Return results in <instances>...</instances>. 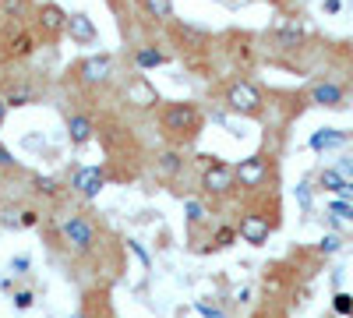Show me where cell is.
Listing matches in <instances>:
<instances>
[{
	"instance_id": "6da1fadb",
	"label": "cell",
	"mask_w": 353,
	"mask_h": 318,
	"mask_svg": "<svg viewBox=\"0 0 353 318\" xmlns=\"http://www.w3.org/2000/svg\"><path fill=\"white\" fill-rule=\"evenodd\" d=\"M198 124H201V113H198L194 103H170V106L163 110V128L173 131V135H181V138L194 135Z\"/></svg>"
},
{
	"instance_id": "7a4b0ae2",
	"label": "cell",
	"mask_w": 353,
	"mask_h": 318,
	"mask_svg": "<svg viewBox=\"0 0 353 318\" xmlns=\"http://www.w3.org/2000/svg\"><path fill=\"white\" fill-rule=\"evenodd\" d=\"M226 103H230V110L244 113V117H254V113L261 110V92L251 81H233L226 89Z\"/></svg>"
},
{
	"instance_id": "3957f363",
	"label": "cell",
	"mask_w": 353,
	"mask_h": 318,
	"mask_svg": "<svg viewBox=\"0 0 353 318\" xmlns=\"http://www.w3.org/2000/svg\"><path fill=\"white\" fill-rule=\"evenodd\" d=\"M113 68H117L113 53H92V57H85V61L78 64V78L85 85H103V81H110Z\"/></svg>"
},
{
	"instance_id": "277c9868",
	"label": "cell",
	"mask_w": 353,
	"mask_h": 318,
	"mask_svg": "<svg viewBox=\"0 0 353 318\" xmlns=\"http://www.w3.org/2000/svg\"><path fill=\"white\" fill-rule=\"evenodd\" d=\"M61 234L68 237V244L74 251H88V248H92V241H96V226H92V219H88V216H71L61 226Z\"/></svg>"
},
{
	"instance_id": "5b68a950",
	"label": "cell",
	"mask_w": 353,
	"mask_h": 318,
	"mask_svg": "<svg viewBox=\"0 0 353 318\" xmlns=\"http://www.w3.org/2000/svg\"><path fill=\"white\" fill-rule=\"evenodd\" d=\"M233 181H237L241 188H261L265 181H269V159L248 156L237 170H233Z\"/></svg>"
},
{
	"instance_id": "8992f818",
	"label": "cell",
	"mask_w": 353,
	"mask_h": 318,
	"mask_svg": "<svg viewBox=\"0 0 353 318\" xmlns=\"http://www.w3.org/2000/svg\"><path fill=\"white\" fill-rule=\"evenodd\" d=\"M233 184H237V181H233V170L226 166V163H209V170H205L201 173V188L205 191H209V195H226Z\"/></svg>"
},
{
	"instance_id": "52a82bcc",
	"label": "cell",
	"mask_w": 353,
	"mask_h": 318,
	"mask_svg": "<svg viewBox=\"0 0 353 318\" xmlns=\"http://www.w3.org/2000/svg\"><path fill=\"white\" fill-rule=\"evenodd\" d=\"M103 184H106L103 166H81V170L74 173V181H71V188H74L81 198H96V195L103 191Z\"/></svg>"
},
{
	"instance_id": "ba28073f",
	"label": "cell",
	"mask_w": 353,
	"mask_h": 318,
	"mask_svg": "<svg viewBox=\"0 0 353 318\" xmlns=\"http://www.w3.org/2000/svg\"><path fill=\"white\" fill-rule=\"evenodd\" d=\"M269 234H272V223L265 219V216H258V212H248L244 219H241V230H237V237H244L248 244H265L269 241Z\"/></svg>"
},
{
	"instance_id": "9c48e42d",
	"label": "cell",
	"mask_w": 353,
	"mask_h": 318,
	"mask_svg": "<svg viewBox=\"0 0 353 318\" xmlns=\"http://www.w3.org/2000/svg\"><path fill=\"white\" fill-rule=\"evenodd\" d=\"M64 32H68L74 43H81V46H88V43H96V39H99V28H96V21L88 18L85 11L68 14V28H64Z\"/></svg>"
},
{
	"instance_id": "30bf717a",
	"label": "cell",
	"mask_w": 353,
	"mask_h": 318,
	"mask_svg": "<svg viewBox=\"0 0 353 318\" xmlns=\"http://www.w3.org/2000/svg\"><path fill=\"white\" fill-rule=\"evenodd\" d=\"M36 21H39V28H43L46 36H61L64 28H68V11L61 4H43L36 11Z\"/></svg>"
},
{
	"instance_id": "8fae6325",
	"label": "cell",
	"mask_w": 353,
	"mask_h": 318,
	"mask_svg": "<svg viewBox=\"0 0 353 318\" xmlns=\"http://www.w3.org/2000/svg\"><path fill=\"white\" fill-rule=\"evenodd\" d=\"M92 135H96V124L88 121L85 113H78V117L68 121V138H71V146H88V141H92Z\"/></svg>"
},
{
	"instance_id": "7c38bea8",
	"label": "cell",
	"mask_w": 353,
	"mask_h": 318,
	"mask_svg": "<svg viewBox=\"0 0 353 318\" xmlns=\"http://www.w3.org/2000/svg\"><path fill=\"white\" fill-rule=\"evenodd\" d=\"M128 99L134 103V106H156L159 103V96H156V89L145 78H134L131 81V89H128Z\"/></svg>"
},
{
	"instance_id": "4fadbf2b",
	"label": "cell",
	"mask_w": 353,
	"mask_h": 318,
	"mask_svg": "<svg viewBox=\"0 0 353 318\" xmlns=\"http://www.w3.org/2000/svg\"><path fill=\"white\" fill-rule=\"evenodd\" d=\"M346 141V131H336V128H325V131H314L311 135V149L321 152V149H336Z\"/></svg>"
},
{
	"instance_id": "5bb4252c",
	"label": "cell",
	"mask_w": 353,
	"mask_h": 318,
	"mask_svg": "<svg viewBox=\"0 0 353 318\" xmlns=\"http://www.w3.org/2000/svg\"><path fill=\"white\" fill-rule=\"evenodd\" d=\"M311 99L318 106H343V89H339V85H314Z\"/></svg>"
},
{
	"instance_id": "9a60e30c",
	"label": "cell",
	"mask_w": 353,
	"mask_h": 318,
	"mask_svg": "<svg viewBox=\"0 0 353 318\" xmlns=\"http://www.w3.org/2000/svg\"><path fill=\"white\" fill-rule=\"evenodd\" d=\"M159 64H166V57H163L156 46H141V50L134 53V68H138V71H149V68H159Z\"/></svg>"
},
{
	"instance_id": "2e32d148",
	"label": "cell",
	"mask_w": 353,
	"mask_h": 318,
	"mask_svg": "<svg viewBox=\"0 0 353 318\" xmlns=\"http://www.w3.org/2000/svg\"><path fill=\"white\" fill-rule=\"evenodd\" d=\"M276 39H279V46H301L304 43V28L297 21H286V25L276 28Z\"/></svg>"
},
{
	"instance_id": "e0dca14e",
	"label": "cell",
	"mask_w": 353,
	"mask_h": 318,
	"mask_svg": "<svg viewBox=\"0 0 353 318\" xmlns=\"http://www.w3.org/2000/svg\"><path fill=\"white\" fill-rule=\"evenodd\" d=\"M141 8L149 11V18H156V21H170L173 18V0H141Z\"/></svg>"
},
{
	"instance_id": "ac0fdd59",
	"label": "cell",
	"mask_w": 353,
	"mask_h": 318,
	"mask_svg": "<svg viewBox=\"0 0 353 318\" xmlns=\"http://www.w3.org/2000/svg\"><path fill=\"white\" fill-rule=\"evenodd\" d=\"M36 50V39L28 36V32H21V36H14V43H11V50H8V57H28Z\"/></svg>"
},
{
	"instance_id": "d6986e66",
	"label": "cell",
	"mask_w": 353,
	"mask_h": 318,
	"mask_svg": "<svg viewBox=\"0 0 353 318\" xmlns=\"http://www.w3.org/2000/svg\"><path fill=\"white\" fill-rule=\"evenodd\" d=\"M343 181H346V177H343V173H339V170H321V173H318V184H321V188H325V191H336V195H339V188H343Z\"/></svg>"
},
{
	"instance_id": "ffe728a7",
	"label": "cell",
	"mask_w": 353,
	"mask_h": 318,
	"mask_svg": "<svg viewBox=\"0 0 353 318\" xmlns=\"http://www.w3.org/2000/svg\"><path fill=\"white\" fill-rule=\"evenodd\" d=\"M329 216H332V223H353V206L350 201H332Z\"/></svg>"
},
{
	"instance_id": "44dd1931",
	"label": "cell",
	"mask_w": 353,
	"mask_h": 318,
	"mask_svg": "<svg viewBox=\"0 0 353 318\" xmlns=\"http://www.w3.org/2000/svg\"><path fill=\"white\" fill-rule=\"evenodd\" d=\"M32 188H36L39 195H46V198L61 195V181H53V177H32Z\"/></svg>"
},
{
	"instance_id": "7402d4cb",
	"label": "cell",
	"mask_w": 353,
	"mask_h": 318,
	"mask_svg": "<svg viewBox=\"0 0 353 318\" xmlns=\"http://www.w3.org/2000/svg\"><path fill=\"white\" fill-rule=\"evenodd\" d=\"M233 241H237V230H233V226H219L216 237H212V248H230Z\"/></svg>"
},
{
	"instance_id": "603a6c76",
	"label": "cell",
	"mask_w": 353,
	"mask_h": 318,
	"mask_svg": "<svg viewBox=\"0 0 353 318\" xmlns=\"http://www.w3.org/2000/svg\"><path fill=\"white\" fill-rule=\"evenodd\" d=\"M159 170L163 173H176V170H181V156H176V152H163L159 156Z\"/></svg>"
},
{
	"instance_id": "cb8c5ba5",
	"label": "cell",
	"mask_w": 353,
	"mask_h": 318,
	"mask_svg": "<svg viewBox=\"0 0 353 318\" xmlns=\"http://www.w3.org/2000/svg\"><path fill=\"white\" fill-rule=\"evenodd\" d=\"M32 304H36V294H32V290H18V294H14V308H18V311H28Z\"/></svg>"
},
{
	"instance_id": "d4e9b609",
	"label": "cell",
	"mask_w": 353,
	"mask_h": 318,
	"mask_svg": "<svg viewBox=\"0 0 353 318\" xmlns=\"http://www.w3.org/2000/svg\"><path fill=\"white\" fill-rule=\"evenodd\" d=\"M332 308H336L339 315H353V297H350V294H336V297H332Z\"/></svg>"
},
{
	"instance_id": "484cf974",
	"label": "cell",
	"mask_w": 353,
	"mask_h": 318,
	"mask_svg": "<svg viewBox=\"0 0 353 318\" xmlns=\"http://www.w3.org/2000/svg\"><path fill=\"white\" fill-rule=\"evenodd\" d=\"M184 212H188V219H191V223L205 219V206H201V201H194V198H191L188 206H184Z\"/></svg>"
},
{
	"instance_id": "4316f807",
	"label": "cell",
	"mask_w": 353,
	"mask_h": 318,
	"mask_svg": "<svg viewBox=\"0 0 353 318\" xmlns=\"http://www.w3.org/2000/svg\"><path fill=\"white\" fill-rule=\"evenodd\" d=\"M4 103H8V110H11V106H25V103H28V92H25V89H18V92L4 96Z\"/></svg>"
},
{
	"instance_id": "83f0119b",
	"label": "cell",
	"mask_w": 353,
	"mask_h": 318,
	"mask_svg": "<svg viewBox=\"0 0 353 318\" xmlns=\"http://www.w3.org/2000/svg\"><path fill=\"white\" fill-rule=\"evenodd\" d=\"M128 248H131V251H134V255L141 258V266H145V269H149V266H152V258H149V251H145V248H141L138 241H128Z\"/></svg>"
},
{
	"instance_id": "f1b7e54d",
	"label": "cell",
	"mask_w": 353,
	"mask_h": 318,
	"mask_svg": "<svg viewBox=\"0 0 353 318\" xmlns=\"http://www.w3.org/2000/svg\"><path fill=\"white\" fill-rule=\"evenodd\" d=\"M21 219H18V226H36L39 223V212L36 209H25V212H18Z\"/></svg>"
},
{
	"instance_id": "f546056e",
	"label": "cell",
	"mask_w": 353,
	"mask_h": 318,
	"mask_svg": "<svg viewBox=\"0 0 353 318\" xmlns=\"http://www.w3.org/2000/svg\"><path fill=\"white\" fill-rule=\"evenodd\" d=\"M0 4H4V11H8V14H21L25 0H0Z\"/></svg>"
},
{
	"instance_id": "4dcf8cb0",
	"label": "cell",
	"mask_w": 353,
	"mask_h": 318,
	"mask_svg": "<svg viewBox=\"0 0 353 318\" xmlns=\"http://www.w3.org/2000/svg\"><path fill=\"white\" fill-rule=\"evenodd\" d=\"M321 251H325V255H332V251H339V237H336V234H329L325 241H321Z\"/></svg>"
},
{
	"instance_id": "1f68e13d",
	"label": "cell",
	"mask_w": 353,
	"mask_h": 318,
	"mask_svg": "<svg viewBox=\"0 0 353 318\" xmlns=\"http://www.w3.org/2000/svg\"><path fill=\"white\" fill-rule=\"evenodd\" d=\"M339 173H343V177H353V159L346 156V159H339V166H336Z\"/></svg>"
},
{
	"instance_id": "d6a6232c",
	"label": "cell",
	"mask_w": 353,
	"mask_h": 318,
	"mask_svg": "<svg viewBox=\"0 0 353 318\" xmlns=\"http://www.w3.org/2000/svg\"><path fill=\"white\" fill-rule=\"evenodd\" d=\"M198 315H201V318H223V315H219L216 308H209V304H198Z\"/></svg>"
},
{
	"instance_id": "836d02e7",
	"label": "cell",
	"mask_w": 353,
	"mask_h": 318,
	"mask_svg": "<svg viewBox=\"0 0 353 318\" xmlns=\"http://www.w3.org/2000/svg\"><path fill=\"white\" fill-rule=\"evenodd\" d=\"M0 166H14V156H11V149H4V146H0Z\"/></svg>"
},
{
	"instance_id": "e575fe53",
	"label": "cell",
	"mask_w": 353,
	"mask_h": 318,
	"mask_svg": "<svg viewBox=\"0 0 353 318\" xmlns=\"http://www.w3.org/2000/svg\"><path fill=\"white\" fill-rule=\"evenodd\" d=\"M321 8H325L329 14H339V11H343V4H339V0H325V4H321Z\"/></svg>"
},
{
	"instance_id": "d590c367",
	"label": "cell",
	"mask_w": 353,
	"mask_h": 318,
	"mask_svg": "<svg viewBox=\"0 0 353 318\" xmlns=\"http://www.w3.org/2000/svg\"><path fill=\"white\" fill-rule=\"evenodd\" d=\"M339 195H343L346 201H353V181H343V188H339Z\"/></svg>"
},
{
	"instance_id": "8d00e7d4",
	"label": "cell",
	"mask_w": 353,
	"mask_h": 318,
	"mask_svg": "<svg viewBox=\"0 0 353 318\" xmlns=\"http://www.w3.org/2000/svg\"><path fill=\"white\" fill-rule=\"evenodd\" d=\"M4 117H8V103H4V96H0V124H4Z\"/></svg>"
},
{
	"instance_id": "74e56055",
	"label": "cell",
	"mask_w": 353,
	"mask_h": 318,
	"mask_svg": "<svg viewBox=\"0 0 353 318\" xmlns=\"http://www.w3.org/2000/svg\"><path fill=\"white\" fill-rule=\"evenodd\" d=\"M269 4H279V0H269Z\"/></svg>"
},
{
	"instance_id": "f35d334b",
	"label": "cell",
	"mask_w": 353,
	"mask_h": 318,
	"mask_svg": "<svg viewBox=\"0 0 353 318\" xmlns=\"http://www.w3.org/2000/svg\"><path fill=\"white\" fill-rule=\"evenodd\" d=\"M71 318H81V315H71Z\"/></svg>"
},
{
	"instance_id": "ab89813d",
	"label": "cell",
	"mask_w": 353,
	"mask_h": 318,
	"mask_svg": "<svg viewBox=\"0 0 353 318\" xmlns=\"http://www.w3.org/2000/svg\"><path fill=\"white\" fill-rule=\"evenodd\" d=\"M258 318H265V315H258Z\"/></svg>"
}]
</instances>
